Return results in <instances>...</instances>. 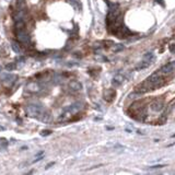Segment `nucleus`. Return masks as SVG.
<instances>
[{
  "label": "nucleus",
  "mask_w": 175,
  "mask_h": 175,
  "mask_svg": "<svg viewBox=\"0 0 175 175\" xmlns=\"http://www.w3.org/2000/svg\"><path fill=\"white\" fill-rule=\"evenodd\" d=\"M129 114H130V116L133 117L135 119L142 121V119L147 116L146 104H145V102H143V101H137V102L133 103L129 107Z\"/></svg>",
  "instance_id": "nucleus-1"
},
{
  "label": "nucleus",
  "mask_w": 175,
  "mask_h": 175,
  "mask_svg": "<svg viewBox=\"0 0 175 175\" xmlns=\"http://www.w3.org/2000/svg\"><path fill=\"white\" fill-rule=\"evenodd\" d=\"M83 106H82V103H80V102H77V103H75V104L70 105L69 107H67L65 111H64V113L60 115V117L58 118L59 121H70V118L75 114H77V113L79 112V111H81V109H82Z\"/></svg>",
  "instance_id": "nucleus-2"
},
{
  "label": "nucleus",
  "mask_w": 175,
  "mask_h": 175,
  "mask_svg": "<svg viewBox=\"0 0 175 175\" xmlns=\"http://www.w3.org/2000/svg\"><path fill=\"white\" fill-rule=\"evenodd\" d=\"M45 112V109H43L41 105H36V104H31L26 107V113L28 115L31 117H34V118H38L43 115V113Z\"/></svg>",
  "instance_id": "nucleus-3"
},
{
  "label": "nucleus",
  "mask_w": 175,
  "mask_h": 175,
  "mask_svg": "<svg viewBox=\"0 0 175 175\" xmlns=\"http://www.w3.org/2000/svg\"><path fill=\"white\" fill-rule=\"evenodd\" d=\"M116 97V91L115 89H106L103 92V99L109 103H112Z\"/></svg>",
  "instance_id": "nucleus-4"
},
{
  "label": "nucleus",
  "mask_w": 175,
  "mask_h": 175,
  "mask_svg": "<svg viewBox=\"0 0 175 175\" xmlns=\"http://www.w3.org/2000/svg\"><path fill=\"white\" fill-rule=\"evenodd\" d=\"M175 70V61H171V63H167L165 65H163L160 68V73L161 75H169Z\"/></svg>",
  "instance_id": "nucleus-5"
},
{
  "label": "nucleus",
  "mask_w": 175,
  "mask_h": 175,
  "mask_svg": "<svg viewBox=\"0 0 175 175\" xmlns=\"http://www.w3.org/2000/svg\"><path fill=\"white\" fill-rule=\"evenodd\" d=\"M26 90L29 92H32V93H37L42 90V85L37 81H31L26 84Z\"/></svg>",
  "instance_id": "nucleus-6"
},
{
  "label": "nucleus",
  "mask_w": 175,
  "mask_h": 175,
  "mask_svg": "<svg viewBox=\"0 0 175 175\" xmlns=\"http://www.w3.org/2000/svg\"><path fill=\"white\" fill-rule=\"evenodd\" d=\"M150 107L154 112H160V111H162V109H164V101H163V99H157V100H154L153 102L151 103Z\"/></svg>",
  "instance_id": "nucleus-7"
},
{
  "label": "nucleus",
  "mask_w": 175,
  "mask_h": 175,
  "mask_svg": "<svg viewBox=\"0 0 175 175\" xmlns=\"http://www.w3.org/2000/svg\"><path fill=\"white\" fill-rule=\"evenodd\" d=\"M16 33H17V37L19 40V42L28 43L30 41L29 34L25 30H18V31H16Z\"/></svg>",
  "instance_id": "nucleus-8"
},
{
  "label": "nucleus",
  "mask_w": 175,
  "mask_h": 175,
  "mask_svg": "<svg viewBox=\"0 0 175 175\" xmlns=\"http://www.w3.org/2000/svg\"><path fill=\"white\" fill-rule=\"evenodd\" d=\"M68 88L70 89L71 91L79 92L82 90V84H81V82H79L78 80H71L70 82L68 83Z\"/></svg>",
  "instance_id": "nucleus-9"
},
{
  "label": "nucleus",
  "mask_w": 175,
  "mask_h": 175,
  "mask_svg": "<svg viewBox=\"0 0 175 175\" xmlns=\"http://www.w3.org/2000/svg\"><path fill=\"white\" fill-rule=\"evenodd\" d=\"M124 81H125V77L123 75H121V73H117V75H115L113 77L112 84L114 87H119V85H121V84L124 83Z\"/></svg>",
  "instance_id": "nucleus-10"
},
{
  "label": "nucleus",
  "mask_w": 175,
  "mask_h": 175,
  "mask_svg": "<svg viewBox=\"0 0 175 175\" xmlns=\"http://www.w3.org/2000/svg\"><path fill=\"white\" fill-rule=\"evenodd\" d=\"M18 79V76L17 75H7L4 76V84H8V85H12Z\"/></svg>",
  "instance_id": "nucleus-11"
},
{
  "label": "nucleus",
  "mask_w": 175,
  "mask_h": 175,
  "mask_svg": "<svg viewBox=\"0 0 175 175\" xmlns=\"http://www.w3.org/2000/svg\"><path fill=\"white\" fill-rule=\"evenodd\" d=\"M150 61H147V60H142V61H140V63H138L137 65H136V67H135V69L137 71H141V70H145V69H147L148 67L150 66Z\"/></svg>",
  "instance_id": "nucleus-12"
},
{
  "label": "nucleus",
  "mask_w": 175,
  "mask_h": 175,
  "mask_svg": "<svg viewBox=\"0 0 175 175\" xmlns=\"http://www.w3.org/2000/svg\"><path fill=\"white\" fill-rule=\"evenodd\" d=\"M11 48H12L16 53H18V54H21L22 53L21 45H20V43L17 42V41H12V42H11Z\"/></svg>",
  "instance_id": "nucleus-13"
},
{
  "label": "nucleus",
  "mask_w": 175,
  "mask_h": 175,
  "mask_svg": "<svg viewBox=\"0 0 175 175\" xmlns=\"http://www.w3.org/2000/svg\"><path fill=\"white\" fill-rule=\"evenodd\" d=\"M40 121H44V123H49V121H52V115H50V113L45 109V112L43 113V115L40 117Z\"/></svg>",
  "instance_id": "nucleus-14"
},
{
  "label": "nucleus",
  "mask_w": 175,
  "mask_h": 175,
  "mask_svg": "<svg viewBox=\"0 0 175 175\" xmlns=\"http://www.w3.org/2000/svg\"><path fill=\"white\" fill-rule=\"evenodd\" d=\"M18 30H25V23L21 19L16 20V31H18Z\"/></svg>",
  "instance_id": "nucleus-15"
},
{
  "label": "nucleus",
  "mask_w": 175,
  "mask_h": 175,
  "mask_svg": "<svg viewBox=\"0 0 175 175\" xmlns=\"http://www.w3.org/2000/svg\"><path fill=\"white\" fill-rule=\"evenodd\" d=\"M111 48H112V50L114 53H118V52L124 49V45H123V44H115V43H114Z\"/></svg>",
  "instance_id": "nucleus-16"
},
{
  "label": "nucleus",
  "mask_w": 175,
  "mask_h": 175,
  "mask_svg": "<svg viewBox=\"0 0 175 175\" xmlns=\"http://www.w3.org/2000/svg\"><path fill=\"white\" fill-rule=\"evenodd\" d=\"M143 59L147 60V61H150L151 63V61L154 59V54L153 53H147V54L143 56Z\"/></svg>",
  "instance_id": "nucleus-17"
},
{
  "label": "nucleus",
  "mask_w": 175,
  "mask_h": 175,
  "mask_svg": "<svg viewBox=\"0 0 175 175\" xmlns=\"http://www.w3.org/2000/svg\"><path fill=\"white\" fill-rule=\"evenodd\" d=\"M17 68V63H11V64H8V65H6V69L8 71H12L14 70Z\"/></svg>",
  "instance_id": "nucleus-18"
},
{
  "label": "nucleus",
  "mask_w": 175,
  "mask_h": 175,
  "mask_svg": "<svg viewBox=\"0 0 175 175\" xmlns=\"http://www.w3.org/2000/svg\"><path fill=\"white\" fill-rule=\"evenodd\" d=\"M167 164H155V165H152V167H147L148 170H158V169H162V167H165Z\"/></svg>",
  "instance_id": "nucleus-19"
},
{
  "label": "nucleus",
  "mask_w": 175,
  "mask_h": 175,
  "mask_svg": "<svg viewBox=\"0 0 175 175\" xmlns=\"http://www.w3.org/2000/svg\"><path fill=\"white\" fill-rule=\"evenodd\" d=\"M43 158H44V152H40V153L35 157V160H33V163L37 162V161H41Z\"/></svg>",
  "instance_id": "nucleus-20"
},
{
  "label": "nucleus",
  "mask_w": 175,
  "mask_h": 175,
  "mask_svg": "<svg viewBox=\"0 0 175 175\" xmlns=\"http://www.w3.org/2000/svg\"><path fill=\"white\" fill-rule=\"evenodd\" d=\"M52 133H53V131L49 130V129H44V130H42L40 133H41V136H42V137H45V136H49Z\"/></svg>",
  "instance_id": "nucleus-21"
},
{
  "label": "nucleus",
  "mask_w": 175,
  "mask_h": 175,
  "mask_svg": "<svg viewBox=\"0 0 175 175\" xmlns=\"http://www.w3.org/2000/svg\"><path fill=\"white\" fill-rule=\"evenodd\" d=\"M169 49L171 52L172 54H175V44H171V45L169 46Z\"/></svg>",
  "instance_id": "nucleus-22"
},
{
  "label": "nucleus",
  "mask_w": 175,
  "mask_h": 175,
  "mask_svg": "<svg viewBox=\"0 0 175 175\" xmlns=\"http://www.w3.org/2000/svg\"><path fill=\"white\" fill-rule=\"evenodd\" d=\"M55 164V162H52V163H49V164H48V165H47V167H46V169H49L50 167H52V165H54Z\"/></svg>",
  "instance_id": "nucleus-23"
},
{
  "label": "nucleus",
  "mask_w": 175,
  "mask_h": 175,
  "mask_svg": "<svg viewBox=\"0 0 175 175\" xmlns=\"http://www.w3.org/2000/svg\"><path fill=\"white\" fill-rule=\"evenodd\" d=\"M4 129H6V128H4V126H2V125H0V131H2V130H4Z\"/></svg>",
  "instance_id": "nucleus-24"
},
{
  "label": "nucleus",
  "mask_w": 175,
  "mask_h": 175,
  "mask_svg": "<svg viewBox=\"0 0 175 175\" xmlns=\"http://www.w3.org/2000/svg\"><path fill=\"white\" fill-rule=\"evenodd\" d=\"M158 2H159V4H163V2H162V0H159Z\"/></svg>",
  "instance_id": "nucleus-25"
},
{
  "label": "nucleus",
  "mask_w": 175,
  "mask_h": 175,
  "mask_svg": "<svg viewBox=\"0 0 175 175\" xmlns=\"http://www.w3.org/2000/svg\"><path fill=\"white\" fill-rule=\"evenodd\" d=\"M0 71H1V66H0Z\"/></svg>",
  "instance_id": "nucleus-26"
},
{
  "label": "nucleus",
  "mask_w": 175,
  "mask_h": 175,
  "mask_svg": "<svg viewBox=\"0 0 175 175\" xmlns=\"http://www.w3.org/2000/svg\"><path fill=\"white\" fill-rule=\"evenodd\" d=\"M76 1H78V0H76Z\"/></svg>",
  "instance_id": "nucleus-27"
}]
</instances>
